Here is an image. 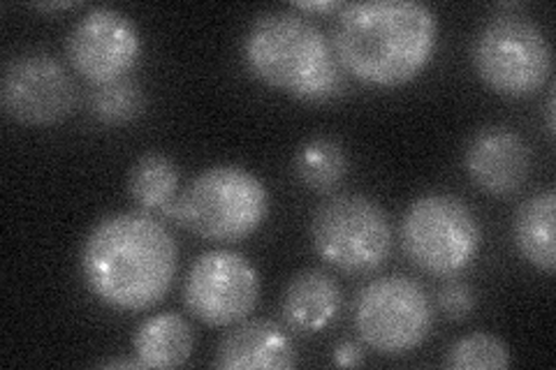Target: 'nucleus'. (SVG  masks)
Returning <instances> with one entry per match:
<instances>
[{
    "label": "nucleus",
    "mask_w": 556,
    "mask_h": 370,
    "mask_svg": "<svg viewBox=\"0 0 556 370\" xmlns=\"http://www.w3.org/2000/svg\"><path fill=\"white\" fill-rule=\"evenodd\" d=\"M89 292L114 310H149L167 296L179 271L177 241L149 214L102 218L81 245Z\"/></svg>",
    "instance_id": "nucleus-1"
},
{
    "label": "nucleus",
    "mask_w": 556,
    "mask_h": 370,
    "mask_svg": "<svg viewBox=\"0 0 556 370\" xmlns=\"http://www.w3.org/2000/svg\"><path fill=\"white\" fill-rule=\"evenodd\" d=\"M439 22L413 0H371L339 10L334 51L348 75L371 86H402L431 63Z\"/></svg>",
    "instance_id": "nucleus-2"
},
{
    "label": "nucleus",
    "mask_w": 556,
    "mask_h": 370,
    "mask_svg": "<svg viewBox=\"0 0 556 370\" xmlns=\"http://www.w3.org/2000/svg\"><path fill=\"white\" fill-rule=\"evenodd\" d=\"M243 54L260 81L302 102H327L345 88L332 42L298 10L260 14L247 35Z\"/></svg>",
    "instance_id": "nucleus-3"
},
{
    "label": "nucleus",
    "mask_w": 556,
    "mask_h": 370,
    "mask_svg": "<svg viewBox=\"0 0 556 370\" xmlns=\"http://www.w3.org/2000/svg\"><path fill=\"white\" fill-rule=\"evenodd\" d=\"M269 214L265 183L237 165L208 167L174 204L172 218L206 241L235 243L263 227Z\"/></svg>",
    "instance_id": "nucleus-4"
},
{
    "label": "nucleus",
    "mask_w": 556,
    "mask_h": 370,
    "mask_svg": "<svg viewBox=\"0 0 556 370\" xmlns=\"http://www.w3.org/2000/svg\"><path fill=\"white\" fill-rule=\"evenodd\" d=\"M402 245L417 269L450 278L476 261L482 232L476 214L464 200L433 192L406 208Z\"/></svg>",
    "instance_id": "nucleus-5"
},
{
    "label": "nucleus",
    "mask_w": 556,
    "mask_h": 370,
    "mask_svg": "<svg viewBox=\"0 0 556 370\" xmlns=\"http://www.w3.org/2000/svg\"><path fill=\"white\" fill-rule=\"evenodd\" d=\"M311 243L329 267L343 273H371L390 259V218L364 195L329 197L313 214Z\"/></svg>",
    "instance_id": "nucleus-6"
},
{
    "label": "nucleus",
    "mask_w": 556,
    "mask_h": 370,
    "mask_svg": "<svg viewBox=\"0 0 556 370\" xmlns=\"http://www.w3.org/2000/svg\"><path fill=\"white\" fill-rule=\"evenodd\" d=\"M471 61L480 79L508 98L538 93L552 75V47L545 33L515 14H501L478 30Z\"/></svg>",
    "instance_id": "nucleus-7"
},
{
    "label": "nucleus",
    "mask_w": 556,
    "mask_h": 370,
    "mask_svg": "<svg viewBox=\"0 0 556 370\" xmlns=\"http://www.w3.org/2000/svg\"><path fill=\"white\" fill-rule=\"evenodd\" d=\"M355 329L362 343L382 357H404L433 329L427 290L408 276H382L357 294Z\"/></svg>",
    "instance_id": "nucleus-8"
},
{
    "label": "nucleus",
    "mask_w": 556,
    "mask_h": 370,
    "mask_svg": "<svg viewBox=\"0 0 556 370\" xmlns=\"http://www.w3.org/2000/svg\"><path fill=\"white\" fill-rule=\"evenodd\" d=\"M184 302L208 327L239 324L260 302V276L239 253L208 251L188 271Z\"/></svg>",
    "instance_id": "nucleus-9"
},
{
    "label": "nucleus",
    "mask_w": 556,
    "mask_h": 370,
    "mask_svg": "<svg viewBox=\"0 0 556 370\" xmlns=\"http://www.w3.org/2000/svg\"><path fill=\"white\" fill-rule=\"evenodd\" d=\"M0 100L5 114L16 123L54 126L73 114L77 88L59 59L45 51H30L8 61Z\"/></svg>",
    "instance_id": "nucleus-10"
},
{
    "label": "nucleus",
    "mask_w": 556,
    "mask_h": 370,
    "mask_svg": "<svg viewBox=\"0 0 556 370\" xmlns=\"http://www.w3.org/2000/svg\"><path fill=\"white\" fill-rule=\"evenodd\" d=\"M65 49L77 75L102 86L128 77L142 42L130 16L114 8H93L70 30Z\"/></svg>",
    "instance_id": "nucleus-11"
},
{
    "label": "nucleus",
    "mask_w": 556,
    "mask_h": 370,
    "mask_svg": "<svg viewBox=\"0 0 556 370\" xmlns=\"http://www.w3.org/2000/svg\"><path fill=\"white\" fill-rule=\"evenodd\" d=\"M464 165L471 181L494 197L515 195L531 174V149L510 128H484L466 149Z\"/></svg>",
    "instance_id": "nucleus-12"
},
{
    "label": "nucleus",
    "mask_w": 556,
    "mask_h": 370,
    "mask_svg": "<svg viewBox=\"0 0 556 370\" xmlns=\"http://www.w3.org/2000/svg\"><path fill=\"white\" fill-rule=\"evenodd\" d=\"M298 363L288 333L271 320L239 322L216 347V368L225 370H286Z\"/></svg>",
    "instance_id": "nucleus-13"
},
{
    "label": "nucleus",
    "mask_w": 556,
    "mask_h": 370,
    "mask_svg": "<svg viewBox=\"0 0 556 370\" xmlns=\"http://www.w3.org/2000/svg\"><path fill=\"white\" fill-rule=\"evenodd\" d=\"M343 308V292L334 276L320 269H304L283 292V320L302 336L323 333L337 322Z\"/></svg>",
    "instance_id": "nucleus-14"
},
{
    "label": "nucleus",
    "mask_w": 556,
    "mask_h": 370,
    "mask_svg": "<svg viewBox=\"0 0 556 370\" xmlns=\"http://www.w3.org/2000/svg\"><path fill=\"white\" fill-rule=\"evenodd\" d=\"M193 329L177 312L153 315L135 333V357L142 368L184 366L193 355Z\"/></svg>",
    "instance_id": "nucleus-15"
},
{
    "label": "nucleus",
    "mask_w": 556,
    "mask_h": 370,
    "mask_svg": "<svg viewBox=\"0 0 556 370\" xmlns=\"http://www.w3.org/2000/svg\"><path fill=\"white\" fill-rule=\"evenodd\" d=\"M554 214L556 195L547 188L529 197L519 206L515 216V243L531 267L552 273L556 267V241H554Z\"/></svg>",
    "instance_id": "nucleus-16"
},
{
    "label": "nucleus",
    "mask_w": 556,
    "mask_h": 370,
    "mask_svg": "<svg viewBox=\"0 0 556 370\" xmlns=\"http://www.w3.org/2000/svg\"><path fill=\"white\" fill-rule=\"evenodd\" d=\"M128 190L142 214L172 218L179 200V167L163 153H147L130 167Z\"/></svg>",
    "instance_id": "nucleus-17"
},
{
    "label": "nucleus",
    "mask_w": 556,
    "mask_h": 370,
    "mask_svg": "<svg viewBox=\"0 0 556 370\" xmlns=\"http://www.w3.org/2000/svg\"><path fill=\"white\" fill-rule=\"evenodd\" d=\"M298 179L316 192H332L348 174V157L343 146L332 137H313L294 155Z\"/></svg>",
    "instance_id": "nucleus-18"
},
{
    "label": "nucleus",
    "mask_w": 556,
    "mask_h": 370,
    "mask_svg": "<svg viewBox=\"0 0 556 370\" xmlns=\"http://www.w3.org/2000/svg\"><path fill=\"white\" fill-rule=\"evenodd\" d=\"M144 104L142 86L130 77L96 86L91 93V114L104 126H126L144 112Z\"/></svg>",
    "instance_id": "nucleus-19"
},
{
    "label": "nucleus",
    "mask_w": 556,
    "mask_h": 370,
    "mask_svg": "<svg viewBox=\"0 0 556 370\" xmlns=\"http://www.w3.org/2000/svg\"><path fill=\"white\" fill-rule=\"evenodd\" d=\"M452 370H506L510 366V349L492 333H471L447 349L445 361Z\"/></svg>",
    "instance_id": "nucleus-20"
},
{
    "label": "nucleus",
    "mask_w": 556,
    "mask_h": 370,
    "mask_svg": "<svg viewBox=\"0 0 556 370\" xmlns=\"http://www.w3.org/2000/svg\"><path fill=\"white\" fill-rule=\"evenodd\" d=\"M439 308L445 317H450V320H466L468 315L473 312L476 308V292L473 288L466 283V280H459V278H450L445 280V283L441 285L439 290Z\"/></svg>",
    "instance_id": "nucleus-21"
},
{
    "label": "nucleus",
    "mask_w": 556,
    "mask_h": 370,
    "mask_svg": "<svg viewBox=\"0 0 556 370\" xmlns=\"http://www.w3.org/2000/svg\"><path fill=\"white\" fill-rule=\"evenodd\" d=\"M332 361L337 366H343V368H351V366H362L364 363V352L359 349V345L345 341L341 343L337 349H334V357Z\"/></svg>",
    "instance_id": "nucleus-22"
},
{
    "label": "nucleus",
    "mask_w": 556,
    "mask_h": 370,
    "mask_svg": "<svg viewBox=\"0 0 556 370\" xmlns=\"http://www.w3.org/2000/svg\"><path fill=\"white\" fill-rule=\"evenodd\" d=\"M343 5L337 3V0H327V3H294L292 10L298 12H316V14H327V12H339Z\"/></svg>",
    "instance_id": "nucleus-23"
},
{
    "label": "nucleus",
    "mask_w": 556,
    "mask_h": 370,
    "mask_svg": "<svg viewBox=\"0 0 556 370\" xmlns=\"http://www.w3.org/2000/svg\"><path fill=\"white\" fill-rule=\"evenodd\" d=\"M100 366H104V368H142V366H139L137 357H135V359H130V357H118V359L102 361Z\"/></svg>",
    "instance_id": "nucleus-24"
},
{
    "label": "nucleus",
    "mask_w": 556,
    "mask_h": 370,
    "mask_svg": "<svg viewBox=\"0 0 556 370\" xmlns=\"http://www.w3.org/2000/svg\"><path fill=\"white\" fill-rule=\"evenodd\" d=\"M554 100H556V91L552 88L549 98H547V107H545V118H547V135L554 139Z\"/></svg>",
    "instance_id": "nucleus-25"
},
{
    "label": "nucleus",
    "mask_w": 556,
    "mask_h": 370,
    "mask_svg": "<svg viewBox=\"0 0 556 370\" xmlns=\"http://www.w3.org/2000/svg\"><path fill=\"white\" fill-rule=\"evenodd\" d=\"M75 3H51V5H38V10H67L73 8Z\"/></svg>",
    "instance_id": "nucleus-26"
}]
</instances>
